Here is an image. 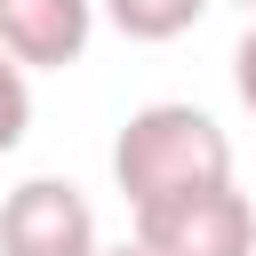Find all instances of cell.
<instances>
[{"label":"cell","mask_w":256,"mask_h":256,"mask_svg":"<svg viewBox=\"0 0 256 256\" xmlns=\"http://www.w3.org/2000/svg\"><path fill=\"white\" fill-rule=\"evenodd\" d=\"M224 176H232V136L200 104H144L112 136V184L128 208H152V200H176Z\"/></svg>","instance_id":"cell-1"},{"label":"cell","mask_w":256,"mask_h":256,"mask_svg":"<svg viewBox=\"0 0 256 256\" xmlns=\"http://www.w3.org/2000/svg\"><path fill=\"white\" fill-rule=\"evenodd\" d=\"M128 216H136L144 256H256V200L232 176L176 192V200H152V208H128Z\"/></svg>","instance_id":"cell-2"},{"label":"cell","mask_w":256,"mask_h":256,"mask_svg":"<svg viewBox=\"0 0 256 256\" xmlns=\"http://www.w3.org/2000/svg\"><path fill=\"white\" fill-rule=\"evenodd\" d=\"M96 208L64 176H24L0 200V256H96Z\"/></svg>","instance_id":"cell-3"},{"label":"cell","mask_w":256,"mask_h":256,"mask_svg":"<svg viewBox=\"0 0 256 256\" xmlns=\"http://www.w3.org/2000/svg\"><path fill=\"white\" fill-rule=\"evenodd\" d=\"M96 40V0H0V48L24 72H64Z\"/></svg>","instance_id":"cell-4"},{"label":"cell","mask_w":256,"mask_h":256,"mask_svg":"<svg viewBox=\"0 0 256 256\" xmlns=\"http://www.w3.org/2000/svg\"><path fill=\"white\" fill-rule=\"evenodd\" d=\"M104 16H112V32H128V40H176V32H192L200 16H208V0H96Z\"/></svg>","instance_id":"cell-5"},{"label":"cell","mask_w":256,"mask_h":256,"mask_svg":"<svg viewBox=\"0 0 256 256\" xmlns=\"http://www.w3.org/2000/svg\"><path fill=\"white\" fill-rule=\"evenodd\" d=\"M24 128H32V80H24V64L0 48V152H16Z\"/></svg>","instance_id":"cell-6"},{"label":"cell","mask_w":256,"mask_h":256,"mask_svg":"<svg viewBox=\"0 0 256 256\" xmlns=\"http://www.w3.org/2000/svg\"><path fill=\"white\" fill-rule=\"evenodd\" d=\"M232 88H240V104L256 112V24L240 32V48H232Z\"/></svg>","instance_id":"cell-7"},{"label":"cell","mask_w":256,"mask_h":256,"mask_svg":"<svg viewBox=\"0 0 256 256\" xmlns=\"http://www.w3.org/2000/svg\"><path fill=\"white\" fill-rule=\"evenodd\" d=\"M96 256H144V248H136V240H128V248H96Z\"/></svg>","instance_id":"cell-8"},{"label":"cell","mask_w":256,"mask_h":256,"mask_svg":"<svg viewBox=\"0 0 256 256\" xmlns=\"http://www.w3.org/2000/svg\"><path fill=\"white\" fill-rule=\"evenodd\" d=\"M240 8H248V16H256V0H240Z\"/></svg>","instance_id":"cell-9"}]
</instances>
